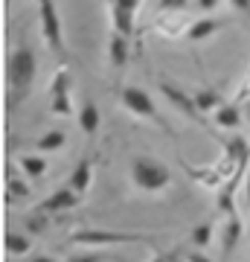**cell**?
<instances>
[{
    "mask_svg": "<svg viewBox=\"0 0 250 262\" xmlns=\"http://www.w3.org/2000/svg\"><path fill=\"white\" fill-rule=\"evenodd\" d=\"M210 242H213V222H201L192 230V245L195 248H207Z\"/></svg>",
    "mask_w": 250,
    "mask_h": 262,
    "instance_id": "7402d4cb",
    "label": "cell"
},
{
    "mask_svg": "<svg viewBox=\"0 0 250 262\" xmlns=\"http://www.w3.org/2000/svg\"><path fill=\"white\" fill-rule=\"evenodd\" d=\"M90 181H93V163H90V158H82L73 166V172H70V181H67V184H70L79 195H84V192L90 189Z\"/></svg>",
    "mask_w": 250,
    "mask_h": 262,
    "instance_id": "4fadbf2b",
    "label": "cell"
},
{
    "mask_svg": "<svg viewBox=\"0 0 250 262\" xmlns=\"http://www.w3.org/2000/svg\"><path fill=\"white\" fill-rule=\"evenodd\" d=\"M154 239L148 233H125V230H99V227H82L70 236V242L79 245H93V248H102V245H113V242H146Z\"/></svg>",
    "mask_w": 250,
    "mask_h": 262,
    "instance_id": "5b68a950",
    "label": "cell"
},
{
    "mask_svg": "<svg viewBox=\"0 0 250 262\" xmlns=\"http://www.w3.org/2000/svg\"><path fill=\"white\" fill-rule=\"evenodd\" d=\"M35 73H38V61H35V53L29 44H18L12 50L9 56V64H6V84H9V111H18V105L24 102L35 84Z\"/></svg>",
    "mask_w": 250,
    "mask_h": 262,
    "instance_id": "6da1fadb",
    "label": "cell"
},
{
    "mask_svg": "<svg viewBox=\"0 0 250 262\" xmlns=\"http://www.w3.org/2000/svg\"><path fill=\"white\" fill-rule=\"evenodd\" d=\"M244 120L250 122V99H247V102H244Z\"/></svg>",
    "mask_w": 250,
    "mask_h": 262,
    "instance_id": "1f68e13d",
    "label": "cell"
},
{
    "mask_svg": "<svg viewBox=\"0 0 250 262\" xmlns=\"http://www.w3.org/2000/svg\"><path fill=\"white\" fill-rule=\"evenodd\" d=\"M244 204H250V163H247V181H244Z\"/></svg>",
    "mask_w": 250,
    "mask_h": 262,
    "instance_id": "f1b7e54d",
    "label": "cell"
},
{
    "mask_svg": "<svg viewBox=\"0 0 250 262\" xmlns=\"http://www.w3.org/2000/svg\"><path fill=\"white\" fill-rule=\"evenodd\" d=\"M195 105H198V111L207 114V111H218L224 105V96L221 91H215V88H201V91H195Z\"/></svg>",
    "mask_w": 250,
    "mask_h": 262,
    "instance_id": "e0dca14e",
    "label": "cell"
},
{
    "mask_svg": "<svg viewBox=\"0 0 250 262\" xmlns=\"http://www.w3.org/2000/svg\"><path fill=\"white\" fill-rule=\"evenodd\" d=\"M67 262H113V256H108V253H73Z\"/></svg>",
    "mask_w": 250,
    "mask_h": 262,
    "instance_id": "d4e9b609",
    "label": "cell"
},
{
    "mask_svg": "<svg viewBox=\"0 0 250 262\" xmlns=\"http://www.w3.org/2000/svg\"><path fill=\"white\" fill-rule=\"evenodd\" d=\"M70 88H73L70 70H67V67H61V70L53 76V82H50V114H56V117H73Z\"/></svg>",
    "mask_w": 250,
    "mask_h": 262,
    "instance_id": "8992f818",
    "label": "cell"
},
{
    "mask_svg": "<svg viewBox=\"0 0 250 262\" xmlns=\"http://www.w3.org/2000/svg\"><path fill=\"white\" fill-rule=\"evenodd\" d=\"M47 215H50V213H44V210L38 207L35 213H29L27 219H24V222H27V230H29V233H44V230H47Z\"/></svg>",
    "mask_w": 250,
    "mask_h": 262,
    "instance_id": "603a6c76",
    "label": "cell"
},
{
    "mask_svg": "<svg viewBox=\"0 0 250 262\" xmlns=\"http://www.w3.org/2000/svg\"><path fill=\"white\" fill-rule=\"evenodd\" d=\"M99 122H102L99 105L93 102V99H84L82 108H79V125H82V131L87 134V137H93V134H96V128H99Z\"/></svg>",
    "mask_w": 250,
    "mask_h": 262,
    "instance_id": "5bb4252c",
    "label": "cell"
},
{
    "mask_svg": "<svg viewBox=\"0 0 250 262\" xmlns=\"http://www.w3.org/2000/svg\"><path fill=\"white\" fill-rule=\"evenodd\" d=\"M6 184H9V201H24V198H29V184L20 178V172L9 169V175H6Z\"/></svg>",
    "mask_w": 250,
    "mask_h": 262,
    "instance_id": "ffe728a7",
    "label": "cell"
},
{
    "mask_svg": "<svg viewBox=\"0 0 250 262\" xmlns=\"http://www.w3.org/2000/svg\"><path fill=\"white\" fill-rule=\"evenodd\" d=\"M32 262H58V259H56V256H47V253H38Z\"/></svg>",
    "mask_w": 250,
    "mask_h": 262,
    "instance_id": "4dcf8cb0",
    "label": "cell"
},
{
    "mask_svg": "<svg viewBox=\"0 0 250 262\" xmlns=\"http://www.w3.org/2000/svg\"><path fill=\"white\" fill-rule=\"evenodd\" d=\"M227 24H230L227 18H201V20H195V24H189L186 38H189V41H207V38H213L215 32H221Z\"/></svg>",
    "mask_w": 250,
    "mask_h": 262,
    "instance_id": "7c38bea8",
    "label": "cell"
},
{
    "mask_svg": "<svg viewBox=\"0 0 250 262\" xmlns=\"http://www.w3.org/2000/svg\"><path fill=\"white\" fill-rule=\"evenodd\" d=\"M160 94L166 96L169 102L175 105L184 117H189V120H201V111H198L192 94H186V91H180V88H175V84H169V82H160Z\"/></svg>",
    "mask_w": 250,
    "mask_h": 262,
    "instance_id": "ba28073f",
    "label": "cell"
},
{
    "mask_svg": "<svg viewBox=\"0 0 250 262\" xmlns=\"http://www.w3.org/2000/svg\"><path fill=\"white\" fill-rule=\"evenodd\" d=\"M120 105L125 108V111H131L134 117H143V120H154L160 128L166 131V134H172V128L166 125V120L160 117L157 105L151 102L148 91H143V88H137V84H125V88L120 91Z\"/></svg>",
    "mask_w": 250,
    "mask_h": 262,
    "instance_id": "277c9868",
    "label": "cell"
},
{
    "mask_svg": "<svg viewBox=\"0 0 250 262\" xmlns=\"http://www.w3.org/2000/svg\"><path fill=\"white\" fill-rule=\"evenodd\" d=\"M18 166H20V172H24L27 178L38 181V178H44L47 160H44V155H41V151H35V155H20V158H18Z\"/></svg>",
    "mask_w": 250,
    "mask_h": 262,
    "instance_id": "9a60e30c",
    "label": "cell"
},
{
    "mask_svg": "<svg viewBox=\"0 0 250 262\" xmlns=\"http://www.w3.org/2000/svg\"><path fill=\"white\" fill-rule=\"evenodd\" d=\"M143 0H108L111 9V24L113 29L125 38H134V27H137V12Z\"/></svg>",
    "mask_w": 250,
    "mask_h": 262,
    "instance_id": "52a82bcc",
    "label": "cell"
},
{
    "mask_svg": "<svg viewBox=\"0 0 250 262\" xmlns=\"http://www.w3.org/2000/svg\"><path fill=\"white\" fill-rule=\"evenodd\" d=\"M230 6L236 12H244V15H250V0H230Z\"/></svg>",
    "mask_w": 250,
    "mask_h": 262,
    "instance_id": "4316f807",
    "label": "cell"
},
{
    "mask_svg": "<svg viewBox=\"0 0 250 262\" xmlns=\"http://www.w3.org/2000/svg\"><path fill=\"white\" fill-rule=\"evenodd\" d=\"M128 56H131V38L120 35V32L113 29L111 38H108V61H111V67L117 70V73H120V70H125Z\"/></svg>",
    "mask_w": 250,
    "mask_h": 262,
    "instance_id": "8fae6325",
    "label": "cell"
},
{
    "mask_svg": "<svg viewBox=\"0 0 250 262\" xmlns=\"http://www.w3.org/2000/svg\"><path fill=\"white\" fill-rule=\"evenodd\" d=\"M35 3H38V18H41V35H44L47 47L58 58H67L64 24H61V15H58V0H35Z\"/></svg>",
    "mask_w": 250,
    "mask_h": 262,
    "instance_id": "3957f363",
    "label": "cell"
},
{
    "mask_svg": "<svg viewBox=\"0 0 250 262\" xmlns=\"http://www.w3.org/2000/svg\"><path fill=\"white\" fill-rule=\"evenodd\" d=\"M192 0H157V12H186Z\"/></svg>",
    "mask_w": 250,
    "mask_h": 262,
    "instance_id": "cb8c5ba5",
    "label": "cell"
},
{
    "mask_svg": "<svg viewBox=\"0 0 250 262\" xmlns=\"http://www.w3.org/2000/svg\"><path fill=\"white\" fill-rule=\"evenodd\" d=\"M67 146V134L61 128H53L47 131V134H41L35 140V151H41V155H50V151H58Z\"/></svg>",
    "mask_w": 250,
    "mask_h": 262,
    "instance_id": "ac0fdd59",
    "label": "cell"
},
{
    "mask_svg": "<svg viewBox=\"0 0 250 262\" xmlns=\"http://www.w3.org/2000/svg\"><path fill=\"white\" fill-rule=\"evenodd\" d=\"M215 125L221 128H239L241 125V108L239 102H224L218 111H215Z\"/></svg>",
    "mask_w": 250,
    "mask_h": 262,
    "instance_id": "d6986e66",
    "label": "cell"
},
{
    "mask_svg": "<svg viewBox=\"0 0 250 262\" xmlns=\"http://www.w3.org/2000/svg\"><path fill=\"white\" fill-rule=\"evenodd\" d=\"M160 35L166 38H177V35H186L189 29V20H186V12H157V20H154Z\"/></svg>",
    "mask_w": 250,
    "mask_h": 262,
    "instance_id": "30bf717a",
    "label": "cell"
},
{
    "mask_svg": "<svg viewBox=\"0 0 250 262\" xmlns=\"http://www.w3.org/2000/svg\"><path fill=\"white\" fill-rule=\"evenodd\" d=\"M131 181L140 192L157 195V192H166L172 187V169L151 155H137L131 160Z\"/></svg>",
    "mask_w": 250,
    "mask_h": 262,
    "instance_id": "7a4b0ae2",
    "label": "cell"
},
{
    "mask_svg": "<svg viewBox=\"0 0 250 262\" xmlns=\"http://www.w3.org/2000/svg\"><path fill=\"white\" fill-rule=\"evenodd\" d=\"M195 6H198L201 12H207V15H210V12H215L218 6H221V0H195Z\"/></svg>",
    "mask_w": 250,
    "mask_h": 262,
    "instance_id": "484cf974",
    "label": "cell"
},
{
    "mask_svg": "<svg viewBox=\"0 0 250 262\" xmlns=\"http://www.w3.org/2000/svg\"><path fill=\"white\" fill-rule=\"evenodd\" d=\"M6 251L15 253V256H24V253L32 251V242L24 233H6Z\"/></svg>",
    "mask_w": 250,
    "mask_h": 262,
    "instance_id": "44dd1931",
    "label": "cell"
},
{
    "mask_svg": "<svg viewBox=\"0 0 250 262\" xmlns=\"http://www.w3.org/2000/svg\"><path fill=\"white\" fill-rule=\"evenodd\" d=\"M186 262H213V259H210V256H204V253L192 251V253H186Z\"/></svg>",
    "mask_w": 250,
    "mask_h": 262,
    "instance_id": "83f0119b",
    "label": "cell"
},
{
    "mask_svg": "<svg viewBox=\"0 0 250 262\" xmlns=\"http://www.w3.org/2000/svg\"><path fill=\"white\" fill-rule=\"evenodd\" d=\"M82 198H84V195H79V192H76L70 184H67V187L56 189L53 195H47L38 207H41L44 213H64V210H73V207L82 204Z\"/></svg>",
    "mask_w": 250,
    "mask_h": 262,
    "instance_id": "9c48e42d",
    "label": "cell"
},
{
    "mask_svg": "<svg viewBox=\"0 0 250 262\" xmlns=\"http://www.w3.org/2000/svg\"><path fill=\"white\" fill-rule=\"evenodd\" d=\"M177 256H180V253H177V251H175V256H172V259H169V262H177Z\"/></svg>",
    "mask_w": 250,
    "mask_h": 262,
    "instance_id": "d6a6232c",
    "label": "cell"
},
{
    "mask_svg": "<svg viewBox=\"0 0 250 262\" xmlns=\"http://www.w3.org/2000/svg\"><path fill=\"white\" fill-rule=\"evenodd\" d=\"M172 256H175V251H169V253H160V256H154L151 262H169Z\"/></svg>",
    "mask_w": 250,
    "mask_h": 262,
    "instance_id": "f546056e",
    "label": "cell"
},
{
    "mask_svg": "<svg viewBox=\"0 0 250 262\" xmlns=\"http://www.w3.org/2000/svg\"><path fill=\"white\" fill-rule=\"evenodd\" d=\"M221 242H224V253H233V248L241 242V222H239V215L236 213H230L227 215V222H224Z\"/></svg>",
    "mask_w": 250,
    "mask_h": 262,
    "instance_id": "2e32d148",
    "label": "cell"
}]
</instances>
